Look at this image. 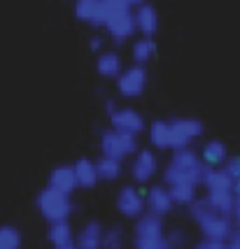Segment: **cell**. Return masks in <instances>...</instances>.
<instances>
[{
    "instance_id": "ac0fdd59",
    "label": "cell",
    "mask_w": 240,
    "mask_h": 249,
    "mask_svg": "<svg viewBox=\"0 0 240 249\" xmlns=\"http://www.w3.org/2000/svg\"><path fill=\"white\" fill-rule=\"evenodd\" d=\"M96 70H98L100 77L105 79H119L121 72L126 70L124 63H121V56L117 52H103L96 61Z\"/></svg>"
},
{
    "instance_id": "8fae6325",
    "label": "cell",
    "mask_w": 240,
    "mask_h": 249,
    "mask_svg": "<svg viewBox=\"0 0 240 249\" xmlns=\"http://www.w3.org/2000/svg\"><path fill=\"white\" fill-rule=\"evenodd\" d=\"M156 168H159V163H156L154 152H149V149H140V152L135 154V159H133L131 175H133V179H135L138 184H147V182H152L154 179Z\"/></svg>"
},
{
    "instance_id": "cb8c5ba5",
    "label": "cell",
    "mask_w": 240,
    "mask_h": 249,
    "mask_svg": "<svg viewBox=\"0 0 240 249\" xmlns=\"http://www.w3.org/2000/svg\"><path fill=\"white\" fill-rule=\"evenodd\" d=\"M154 54H156L154 37H140V40H135V44H133V61L138 65H145L147 61H152Z\"/></svg>"
},
{
    "instance_id": "ffe728a7",
    "label": "cell",
    "mask_w": 240,
    "mask_h": 249,
    "mask_svg": "<svg viewBox=\"0 0 240 249\" xmlns=\"http://www.w3.org/2000/svg\"><path fill=\"white\" fill-rule=\"evenodd\" d=\"M203 186L207 189V194L210 191H233V182H231V177L226 175L224 168H207Z\"/></svg>"
},
{
    "instance_id": "4fadbf2b",
    "label": "cell",
    "mask_w": 240,
    "mask_h": 249,
    "mask_svg": "<svg viewBox=\"0 0 240 249\" xmlns=\"http://www.w3.org/2000/svg\"><path fill=\"white\" fill-rule=\"evenodd\" d=\"M133 19H135V31L140 33L142 37H154V33L159 31V14L154 10V5H149V2L135 7Z\"/></svg>"
},
{
    "instance_id": "f1b7e54d",
    "label": "cell",
    "mask_w": 240,
    "mask_h": 249,
    "mask_svg": "<svg viewBox=\"0 0 240 249\" xmlns=\"http://www.w3.org/2000/svg\"><path fill=\"white\" fill-rule=\"evenodd\" d=\"M224 170H226V175L231 177V182H233V186L240 182V156H233V159H229L226 161V165H224Z\"/></svg>"
},
{
    "instance_id": "ba28073f",
    "label": "cell",
    "mask_w": 240,
    "mask_h": 249,
    "mask_svg": "<svg viewBox=\"0 0 240 249\" xmlns=\"http://www.w3.org/2000/svg\"><path fill=\"white\" fill-rule=\"evenodd\" d=\"M145 87H147V70H145V65H138V63L129 65V68L121 72L119 79H117V91H119V96H124V98L142 96Z\"/></svg>"
},
{
    "instance_id": "836d02e7",
    "label": "cell",
    "mask_w": 240,
    "mask_h": 249,
    "mask_svg": "<svg viewBox=\"0 0 240 249\" xmlns=\"http://www.w3.org/2000/svg\"><path fill=\"white\" fill-rule=\"evenodd\" d=\"M89 47H91L93 52H100V49H103V37H98V35H96V37H91Z\"/></svg>"
},
{
    "instance_id": "d6986e66",
    "label": "cell",
    "mask_w": 240,
    "mask_h": 249,
    "mask_svg": "<svg viewBox=\"0 0 240 249\" xmlns=\"http://www.w3.org/2000/svg\"><path fill=\"white\" fill-rule=\"evenodd\" d=\"M75 173H77V184L82 186V189H91V186L98 184V168H96V163L89 161V159H79L75 163Z\"/></svg>"
},
{
    "instance_id": "d590c367",
    "label": "cell",
    "mask_w": 240,
    "mask_h": 249,
    "mask_svg": "<svg viewBox=\"0 0 240 249\" xmlns=\"http://www.w3.org/2000/svg\"><path fill=\"white\" fill-rule=\"evenodd\" d=\"M126 2H129L131 7H140V5H145L147 0H126Z\"/></svg>"
},
{
    "instance_id": "4dcf8cb0",
    "label": "cell",
    "mask_w": 240,
    "mask_h": 249,
    "mask_svg": "<svg viewBox=\"0 0 240 249\" xmlns=\"http://www.w3.org/2000/svg\"><path fill=\"white\" fill-rule=\"evenodd\" d=\"M231 219L236 226H240V182L233 186V214H231Z\"/></svg>"
},
{
    "instance_id": "5b68a950",
    "label": "cell",
    "mask_w": 240,
    "mask_h": 249,
    "mask_svg": "<svg viewBox=\"0 0 240 249\" xmlns=\"http://www.w3.org/2000/svg\"><path fill=\"white\" fill-rule=\"evenodd\" d=\"M37 210L49 224H56V221H68L70 217V210H73V203H70V196L56 191L52 186L42 189L37 194Z\"/></svg>"
},
{
    "instance_id": "30bf717a",
    "label": "cell",
    "mask_w": 240,
    "mask_h": 249,
    "mask_svg": "<svg viewBox=\"0 0 240 249\" xmlns=\"http://www.w3.org/2000/svg\"><path fill=\"white\" fill-rule=\"evenodd\" d=\"M110 121H112V128L114 130L129 133V135H135V138L145 130V119H142V114L135 112V109H131V107L117 109V112L110 117Z\"/></svg>"
},
{
    "instance_id": "277c9868",
    "label": "cell",
    "mask_w": 240,
    "mask_h": 249,
    "mask_svg": "<svg viewBox=\"0 0 240 249\" xmlns=\"http://www.w3.org/2000/svg\"><path fill=\"white\" fill-rule=\"evenodd\" d=\"M133 245H135V249H173L168 242V233L164 231L161 217H156L152 212L142 214L135 221Z\"/></svg>"
},
{
    "instance_id": "2e32d148",
    "label": "cell",
    "mask_w": 240,
    "mask_h": 249,
    "mask_svg": "<svg viewBox=\"0 0 240 249\" xmlns=\"http://www.w3.org/2000/svg\"><path fill=\"white\" fill-rule=\"evenodd\" d=\"M103 235H105V231L98 221H89L77 233L75 245L77 249H103Z\"/></svg>"
},
{
    "instance_id": "44dd1931",
    "label": "cell",
    "mask_w": 240,
    "mask_h": 249,
    "mask_svg": "<svg viewBox=\"0 0 240 249\" xmlns=\"http://www.w3.org/2000/svg\"><path fill=\"white\" fill-rule=\"evenodd\" d=\"M205 200L217 210L219 214H233V191H210L205 196Z\"/></svg>"
},
{
    "instance_id": "484cf974",
    "label": "cell",
    "mask_w": 240,
    "mask_h": 249,
    "mask_svg": "<svg viewBox=\"0 0 240 249\" xmlns=\"http://www.w3.org/2000/svg\"><path fill=\"white\" fill-rule=\"evenodd\" d=\"M170 189V194H173V200L175 205H191V203H196V186L191 184H177V186H168Z\"/></svg>"
},
{
    "instance_id": "1f68e13d",
    "label": "cell",
    "mask_w": 240,
    "mask_h": 249,
    "mask_svg": "<svg viewBox=\"0 0 240 249\" xmlns=\"http://www.w3.org/2000/svg\"><path fill=\"white\" fill-rule=\"evenodd\" d=\"M196 249H229V242H219V240H205L198 242Z\"/></svg>"
},
{
    "instance_id": "e575fe53",
    "label": "cell",
    "mask_w": 240,
    "mask_h": 249,
    "mask_svg": "<svg viewBox=\"0 0 240 249\" xmlns=\"http://www.w3.org/2000/svg\"><path fill=\"white\" fill-rule=\"evenodd\" d=\"M117 109H119V107H117V103H114V100H105V112H108L110 117H112Z\"/></svg>"
},
{
    "instance_id": "9c48e42d",
    "label": "cell",
    "mask_w": 240,
    "mask_h": 249,
    "mask_svg": "<svg viewBox=\"0 0 240 249\" xmlns=\"http://www.w3.org/2000/svg\"><path fill=\"white\" fill-rule=\"evenodd\" d=\"M117 210H119L121 214L126 219H138L142 214H147L145 210H147V196H142L135 186H124L117 196Z\"/></svg>"
},
{
    "instance_id": "6da1fadb",
    "label": "cell",
    "mask_w": 240,
    "mask_h": 249,
    "mask_svg": "<svg viewBox=\"0 0 240 249\" xmlns=\"http://www.w3.org/2000/svg\"><path fill=\"white\" fill-rule=\"evenodd\" d=\"M207 175V165L203 163L201 154H196L191 147L173 152V159L168 161L164 170L166 186H177V184H191L198 186L203 184Z\"/></svg>"
},
{
    "instance_id": "d6a6232c",
    "label": "cell",
    "mask_w": 240,
    "mask_h": 249,
    "mask_svg": "<svg viewBox=\"0 0 240 249\" xmlns=\"http://www.w3.org/2000/svg\"><path fill=\"white\" fill-rule=\"evenodd\" d=\"M229 247L240 249V226L233 228V235H231V240H229Z\"/></svg>"
},
{
    "instance_id": "7402d4cb",
    "label": "cell",
    "mask_w": 240,
    "mask_h": 249,
    "mask_svg": "<svg viewBox=\"0 0 240 249\" xmlns=\"http://www.w3.org/2000/svg\"><path fill=\"white\" fill-rule=\"evenodd\" d=\"M149 140L156 149H170V121H154L149 128Z\"/></svg>"
},
{
    "instance_id": "9a60e30c",
    "label": "cell",
    "mask_w": 240,
    "mask_h": 249,
    "mask_svg": "<svg viewBox=\"0 0 240 249\" xmlns=\"http://www.w3.org/2000/svg\"><path fill=\"white\" fill-rule=\"evenodd\" d=\"M49 186L61 191V194L70 196L75 191L77 186V173H75V165H56L52 175H49Z\"/></svg>"
},
{
    "instance_id": "e0dca14e",
    "label": "cell",
    "mask_w": 240,
    "mask_h": 249,
    "mask_svg": "<svg viewBox=\"0 0 240 249\" xmlns=\"http://www.w3.org/2000/svg\"><path fill=\"white\" fill-rule=\"evenodd\" d=\"M201 159L207 168H224L229 161V149L222 140H210L201 149Z\"/></svg>"
},
{
    "instance_id": "7a4b0ae2",
    "label": "cell",
    "mask_w": 240,
    "mask_h": 249,
    "mask_svg": "<svg viewBox=\"0 0 240 249\" xmlns=\"http://www.w3.org/2000/svg\"><path fill=\"white\" fill-rule=\"evenodd\" d=\"M189 214L198 224V228L205 235V240L229 242L231 235H233V228H236L233 219L226 217V214H219L205 198H198L196 203H191L189 205Z\"/></svg>"
},
{
    "instance_id": "52a82bcc",
    "label": "cell",
    "mask_w": 240,
    "mask_h": 249,
    "mask_svg": "<svg viewBox=\"0 0 240 249\" xmlns=\"http://www.w3.org/2000/svg\"><path fill=\"white\" fill-rule=\"evenodd\" d=\"M203 135V124L191 117H180V119L170 121V149L180 152L186 149L194 140H198Z\"/></svg>"
},
{
    "instance_id": "603a6c76",
    "label": "cell",
    "mask_w": 240,
    "mask_h": 249,
    "mask_svg": "<svg viewBox=\"0 0 240 249\" xmlns=\"http://www.w3.org/2000/svg\"><path fill=\"white\" fill-rule=\"evenodd\" d=\"M49 242L54 247H63V245H70L73 242V228L68 221H56V224H49V233H47Z\"/></svg>"
},
{
    "instance_id": "3957f363",
    "label": "cell",
    "mask_w": 240,
    "mask_h": 249,
    "mask_svg": "<svg viewBox=\"0 0 240 249\" xmlns=\"http://www.w3.org/2000/svg\"><path fill=\"white\" fill-rule=\"evenodd\" d=\"M105 5V31L114 42H126L135 33V19L133 10L126 0H103Z\"/></svg>"
},
{
    "instance_id": "74e56055",
    "label": "cell",
    "mask_w": 240,
    "mask_h": 249,
    "mask_svg": "<svg viewBox=\"0 0 240 249\" xmlns=\"http://www.w3.org/2000/svg\"><path fill=\"white\" fill-rule=\"evenodd\" d=\"M229 249H233V247H229Z\"/></svg>"
},
{
    "instance_id": "f546056e",
    "label": "cell",
    "mask_w": 240,
    "mask_h": 249,
    "mask_svg": "<svg viewBox=\"0 0 240 249\" xmlns=\"http://www.w3.org/2000/svg\"><path fill=\"white\" fill-rule=\"evenodd\" d=\"M168 242H170L173 249H182L186 245V233L180 231V228H173V231L168 233Z\"/></svg>"
},
{
    "instance_id": "d4e9b609",
    "label": "cell",
    "mask_w": 240,
    "mask_h": 249,
    "mask_svg": "<svg viewBox=\"0 0 240 249\" xmlns=\"http://www.w3.org/2000/svg\"><path fill=\"white\" fill-rule=\"evenodd\" d=\"M96 168H98V177L105 179V182H112L121 175V161L117 159H110V156H100L96 161Z\"/></svg>"
},
{
    "instance_id": "7c38bea8",
    "label": "cell",
    "mask_w": 240,
    "mask_h": 249,
    "mask_svg": "<svg viewBox=\"0 0 240 249\" xmlns=\"http://www.w3.org/2000/svg\"><path fill=\"white\" fill-rule=\"evenodd\" d=\"M173 207L175 200L168 186H152L147 191V212H152L156 217H166Z\"/></svg>"
},
{
    "instance_id": "8d00e7d4",
    "label": "cell",
    "mask_w": 240,
    "mask_h": 249,
    "mask_svg": "<svg viewBox=\"0 0 240 249\" xmlns=\"http://www.w3.org/2000/svg\"><path fill=\"white\" fill-rule=\"evenodd\" d=\"M56 249H77L75 242H70V245H63V247H56Z\"/></svg>"
},
{
    "instance_id": "5bb4252c",
    "label": "cell",
    "mask_w": 240,
    "mask_h": 249,
    "mask_svg": "<svg viewBox=\"0 0 240 249\" xmlns=\"http://www.w3.org/2000/svg\"><path fill=\"white\" fill-rule=\"evenodd\" d=\"M75 14L79 21H87L91 26H105V5H103V0H77Z\"/></svg>"
},
{
    "instance_id": "4316f807",
    "label": "cell",
    "mask_w": 240,
    "mask_h": 249,
    "mask_svg": "<svg viewBox=\"0 0 240 249\" xmlns=\"http://www.w3.org/2000/svg\"><path fill=\"white\" fill-rule=\"evenodd\" d=\"M21 231L14 226H0V249H21Z\"/></svg>"
},
{
    "instance_id": "83f0119b",
    "label": "cell",
    "mask_w": 240,
    "mask_h": 249,
    "mask_svg": "<svg viewBox=\"0 0 240 249\" xmlns=\"http://www.w3.org/2000/svg\"><path fill=\"white\" fill-rule=\"evenodd\" d=\"M124 245V231L119 226H112L103 235V249H121Z\"/></svg>"
},
{
    "instance_id": "8992f818",
    "label": "cell",
    "mask_w": 240,
    "mask_h": 249,
    "mask_svg": "<svg viewBox=\"0 0 240 249\" xmlns=\"http://www.w3.org/2000/svg\"><path fill=\"white\" fill-rule=\"evenodd\" d=\"M100 152H103V156L121 161V159H126V156L138 152V138L110 128L100 135Z\"/></svg>"
}]
</instances>
